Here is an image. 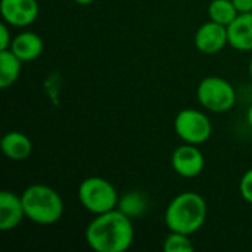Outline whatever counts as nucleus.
<instances>
[{
	"label": "nucleus",
	"instance_id": "nucleus-1",
	"mask_svg": "<svg viewBox=\"0 0 252 252\" xmlns=\"http://www.w3.org/2000/svg\"><path fill=\"white\" fill-rule=\"evenodd\" d=\"M86 241L94 252H124L134 241L131 219L118 208L97 214L86 229Z\"/></svg>",
	"mask_w": 252,
	"mask_h": 252
},
{
	"label": "nucleus",
	"instance_id": "nucleus-2",
	"mask_svg": "<svg viewBox=\"0 0 252 252\" xmlns=\"http://www.w3.org/2000/svg\"><path fill=\"white\" fill-rule=\"evenodd\" d=\"M207 213V202L199 193L183 192L168 204L164 220L170 232H179L190 236L204 226Z\"/></svg>",
	"mask_w": 252,
	"mask_h": 252
},
{
	"label": "nucleus",
	"instance_id": "nucleus-3",
	"mask_svg": "<svg viewBox=\"0 0 252 252\" xmlns=\"http://www.w3.org/2000/svg\"><path fill=\"white\" fill-rule=\"evenodd\" d=\"M22 205L25 210V219L41 226H50L58 223L63 214V201L61 195L47 185H31L22 195Z\"/></svg>",
	"mask_w": 252,
	"mask_h": 252
},
{
	"label": "nucleus",
	"instance_id": "nucleus-4",
	"mask_svg": "<svg viewBox=\"0 0 252 252\" xmlns=\"http://www.w3.org/2000/svg\"><path fill=\"white\" fill-rule=\"evenodd\" d=\"M78 201L89 213L97 216L112 211L118 205V192L114 185L103 177H87L78 186Z\"/></svg>",
	"mask_w": 252,
	"mask_h": 252
},
{
	"label": "nucleus",
	"instance_id": "nucleus-5",
	"mask_svg": "<svg viewBox=\"0 0 252 252\" xmlns=\"http://www.w3.org/2000/svg\"><path fill=\"white\" fill-rule=\"evenodd\" d=\"M196 97L201 106L205 109L214 114H223L235 106L236 90L227 80L211 75L205 77L199 83L196 89Z\"/></svg>",
	"mask_w": 252,
	"mask_h": 252
},
{
	"label": "nucleus",
	"instance_id": "nucleus-6",
	"mask_svg": "<svg viewBox=\"0 0 252 252\" xmlns=\"http://www.w3.org/2000/svg\"><path fill=\"white\" fill-rule=\"evenodd\" d=\"M174 131L185 143L202 145L211 137L213 124L210 118L198 109H182L176 115Z\"/></svg>",
	"mask_w": 252,
	"mask_h": 252
},
{
	"label": "nucleus",
	"instance_id": "nucleus-7",
	"mask_svg": "<svg viewBox=\"0 0 252 252\" xmlns=\"http://www.w3.org/2000/svg\"><path fill=\"white\" fill-rule=\"evenodd\" d=\"M173 170L185 179H193L204 171L205 158L198 145L185 143L174 149L171 155Z\"/></svg>",
	"mask_w": 252,
	"mask_h": 252
},
{
	"label": "nucleus",
	"instance_id": "nucleus-8",
	"mask_svg": "<svg viewBox=\"0 0 252 252\" xmlns=\"http://www.w3.org/2000/svg\"><path fill=\"white\" fill-rule=\"evenodd\" d=\"M195 47L204 55H216L229 44L227 27L208 21L202 24L195 32Z\"/></svg>",
	"mask_w": 252,
	"mask_h": 252
},
{
	"label": "nucleus",
	"instance_id": "nucleus-9",
	"mask_svg": "<svg viewBox=\"0 0 252 252\" xmlns=\"http://www.w3.org/2000/svg\"><path fill=\"white\" fill-rule=\"evenodd\" d=\"M0 13L10 27L24 28L31 25L38 16L37 0H0Z\"/></svg>",
	"mask_w": 252,
	"mask_h": 252
},
{
	"label": "nucleus",
	"instance_id": "nucleus-10",
	"mask_svg": "<svg viewBox=\"0 0 252 252\" xmlns=\"http://www.w3.org/2000/svg\"><path fill=\"white\" fill-rule=\"evenodd\" d=\"M25 217L22 198L15 192H0V230L10 232L16 229Z\"/></svg>",
	"mask_w": 252,
	"mask_h": 252
},
{
	"label": "nucleus",
	"instance_id": "nucleus-11",
	"mask_svg": "<svg viewBox=\"0 0 252 252\" xmlns=\"http://www.w3.org/2000/svg\"><path fill=\"white\" fill-rule=\"evenodd\" d=\"M229 46L239 52L252 50V12L239 13L232 24L227 25Z\"/></svg>",
	"mask_w": 252,
	"mask_h": 252
},
{
	"label": "nucleus",
	"instance_id": "nucleus-12",
	"mask_svg": "<svg viewBox=\"0 0 252 252\" xmlns=\"http://www.w3.org/2000/svg\"><path fill=\"white\" fill-rule=\"evenodd\" d=\"M43 40L38 34L32 31H24L13 37L10 50L22 61V62H31L35 61L43 53Z\"/></svg>",
	"mask_w": 252,
	"mask_h": 252
},
{
	"label": "nucleus",
	"instance_id": "nucleus-13",
	"mask_svg": "<svg viewBox=\"0 0 252 252\" xmlns=\"http://www.w3.org/2000/svg\"><path fill=\"white\" fill-rule=\"evenodd\" d=\"M1 152L12 161H24L31 155L32 143L22 131H9L1 139Z\"/></svg>",
	"mask_w": 252,
	"mask_h": 252
},
{
	"label": "nucleus",
	"instance_id": "nucleus-14",
	"mask_svg": "<svg viewBox=\"0 0 252 252\" xmlns=\"http://www.w3.org/2000/svg\"><path fill=\"white\" fill-rule=\"evenodd\" d=\"M22 61L10 50H0V87L7 89L21 75Z\"/></svg>",
	"mask_w": 252,
	"mask_h": 252
},
{
	"label": "nucleus",
	"instance_id": "nucleus-15",
	"mask_svg": "<svg viewBox=\"0 0 252 252\" xmlns=\"http://www.w3.org/2000/svg\"><path fill=\"white\" fill-rule=\"evenodd\" d=\"M117 208L124 213L126 216H128L130 219H137L140 216H143L148 210V199L145 196V193L133 190V192H127L126 195H123L118 201Z\"/></svg>",
	"mask_w": 252,
	"mask_h": 252
},
{
	"label": "nucleus",
	"instance_id": "nucleus-16",
	"mask_svg": "<svg viewBox=\"0 0 252 252\" xmlns=\"http://www.w3.org/2000/svg\"><path fill=\"white\" fill-rule=\"evenodd\" d=\"M239 15L232 0H213L208 4V16L211 21L227 27Z\"/></svg>",
	"mask_w": 252,
	"mask_h": 252
},
{
	"label": "nucleus",
	"instance_id": "nucleus-17",
	"mask_svg": "<svg viewBox=\"0 0 252 252\" xmlns=\"http://www.w3.org/2000/svg\"><path fill=\"white\" fill-rule=\"evenodd\" d=\"M162 250L165 252H192L195 250V247L189 235L170 232V235L164 239Z\"/></svg>",
	"mask_w": 252,
	"mask_h": 252
},
{
	"label": "nucleus",
	"instance_id": "nucleus-18",
	"mask_svg": "<svg viewBox=\"0 0 252 252\" xmlns=\"http://www.w3.org/2000/svg\"><path fill=\"white\" fill-rule=\"evenodd\" d=\"M239 192L241 196L252 205V168H250L239 182Z\"/></svg>",
	"mask_w": 252,
	"mask_h": 252
},
{
	"label": "nucleus",
	"instance_id": "nucleus-19",
	"mask_svg": "<svg viewBox=\"0 0 252 252\" xmlns=\"http://www.w3.org/2000/svg\"><path fill=\"white\" fill-rule=\"evenodd\" d=\"M9 24H6L4 21L0 24V50H7L10 49V44H12V35H10V31H9Z\"/></svg>",
	"mask_w": 252,
	"mask_h": 252
},
{
	"label": "nucleus",
	"instance_id": "nucleus-20",
	"mask_svg": "<svg viewBox=\"0 0 252 252\" xmlns=\"http://www.w3.org/2000/svg\"><path fill=\"white\" fill-rule=\"evenodd\" d=\"M239 13L252 12V0H232Z\"/></svg>",
	"mask_w": 252,
	"mask_h": 252
},
{
	"label": "nucleus",
	"instance_id": "nucleus-21",
	"mask_svg": "<svg viewBox=\"0 0 252 252\" xmlns=\"http://www.w3.org/2000/svg\"><path fill=\"white\" fill-rule=\"evenodd\" d=\"M247 121H248V124L252 127V105L248 108V112H247Z\"/></svg>",
	"mask_w": 252,
	"mask_h": 252
},
{
	"label": "nucleus",
	"instance_id": "nucleus-22",
	"mask_svg": "<svg viewBox=\"0 0 252 252\" xmlns=\"http://www.w3.org/2000/svg\"><path fill=\"white\" fill-rule=\"evenodd\" d=\"M75 3H78V4H81V6H87V4H92L94 0H74Z\"/></svg>",
	"mask_w": 252,
	"mask_h": 252
},
{
	"label": "nucleus",
	"instance_id": "nucleus-23",
	"mask_svg": "<svg viewBox=\"0 0 252 252\" xmlns=\"http://www.w3.org/2000/svg\"><path fill=\"white\" fill-rule=\"evenodd\" d=\"M250 75H251V78H252V56H251V61H250Z\"/></svg>",
	"mask_w": 252,
	"mask_h": 252
}]
</instances>
